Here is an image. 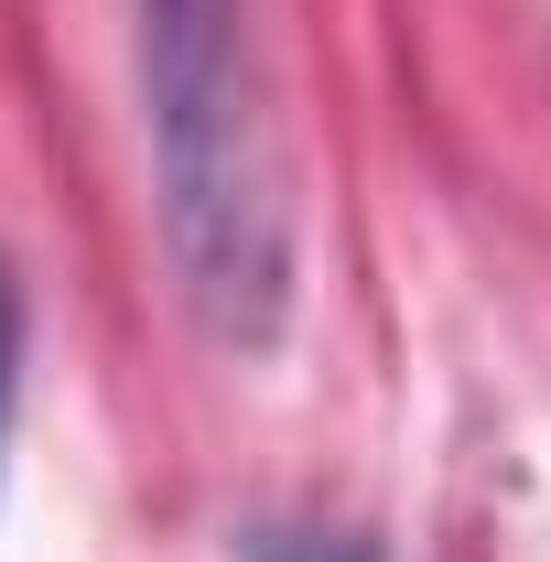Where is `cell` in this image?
<instances>
[{
  "instance_id": "obj_2",
  "label": "cell",
  "mask_w": 551,
  "mask_h": 562,
  "mask_svg": "<svg viewBox=\"0 0 551 562\" xmlns=\"http://www.w3.org/2000/svg\"><path fill=\"white\" fill-rule=\"evenodd\" d=\"M238 562H379L368 541H346V530H303V519H260L249 541H238Z\"/></svg>"
},
{
  "instance_id": "obj_3",
  "label": "cell",
  "mask_w": 551,
  "mask_h": 562,
  "mask_svg": "<svg viewBox=\"0 0 551 562\" xmlns=\"http://www.w3.org/2000/svg\"><path fill=\"white\" fill-rule=\"evenodd\" d=\"M11 368H22V292L0 271V432H11Z\"/></svg>"
},
{
  "instance_id": "obj_1",
  "label": "cell",
  "mask_w": 551,
  "mask_h": 562,
  "mask_svg": "<svg viewBox=\"0 0 551 562\" xmlns=\"http://www.w3.org/2000/svg\"><path fill=\"white\" fill-rule=\"evenodd\" d=\"M151 206L184 314L227 357H271L292 325V184H281L249 0H131Z\"/></svg>"
}]
</instances>
